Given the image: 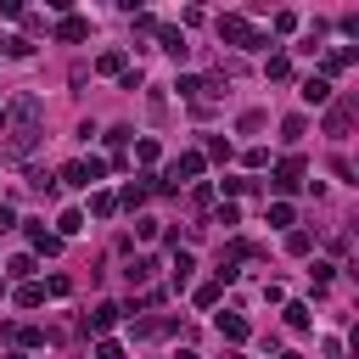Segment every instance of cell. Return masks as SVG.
Returning <instances> with one entry per match:
<instances>
[{
	"label": "cell",
	"mask_w": 359,
	"mask_h": 359,
	"mask_svg": "<svg viewBox=\"0 0 359 359\" xmlns=\"http://www.w3.org/2000/svg\"><path fill=\"white\" fill-rule=\"evenodd\" d=\"M17 224V213H11V202H0V230H11Z\"/></svg>",
	"instance_id": "obj_40"
},
{
	"label": "cell",
	"mask_w": 359,
	"mask_h": 359,
	"mask_svg": "<svg viewBox=\"0 0 359 359\" xmlns=\"http://www.w3.org/2000/svg\"><path fill=\"white\" fill-rule=\"evenodd\" d=\"M90 213H95V219H112V213H118V191H95V196H90Z\"/></svg>",
	"instance_id": "obj_16"
},
{
	"label": "cell",
	"mask_w": 359,
	"mask_h": 359,
	"mask_svg": "<svg viewBox=\"0 0 359 359\" xmlns=\"http://www.w3.org/2000/svg\"><path fill=\"white\" fill-rule=\"evenodd\" d=\"M107 168H112L107 157H84V174H90V185H95V180H107Z\"/></svg>",
	"instance_id": "obj_32"
},
{
	"label": "cell",
	"mask_w": 359,
	"mask_h": 359,
	"mask_svg": "<svg viewBox=\"0 0 359 359\" xmlns=\"http://www.w3.org/2000/svg\"><path fill=\"white\" fill-rule=\"evenodd\" d=\"M62 185H73V191H90V174H84V163H67V168H62Z\"/></svg>",
	"instance_id": "obj_23"
},
{
	"label": "cell",
	"mask_w": 359,
	"mask_h": 359,
	"mask_svg": "<svg viewBox=\"0 0 359 359\" xmlns=\"http://www.w3.org/2000/svg\"><path fill=\"white\" fill-rule=\"evenodd\" d=\"M123 275H129V286H146V280L157 275V258H135V264H129Z\"/></svg>",
	"instance_id": "obj_17"
},
{
	"label": "cell",
	"mask_w": 359,
	"mask_h": 359,
	"mask_svg": "<svg viewBox=\"0 0 359 359\" xmlns=\"http://www.w3.org/2000/svg\"><path fill=\"white\" fill-rule=\"evenodd\" d=\"M269 224H275V230H286V224H297V213H292V202H269Z\"/></svg>",
	"instance_id": "obj_24"
},
{
	"label": "cell",
	"mask_w": 359,
	"mask_h": 359,
	"mask_svg": "<svg viewBox=\"0 0 359 359\" xmlns=\"http://www.w3.org/2000/svg\"><path fill=\"white\" fill-rule=\"evenodd\" d=\"M157 45H163V50H168V56H174V62H180V56H185V50H191V45H185V34H180V28H174V22H157Z\"/></svg>",
	"instance_id": "obj_11"
},
{
	"label": "cell",
	"mask_w": 359,
	"mask_h": 359,
	"mask_svg": "<svg viewBox=\"0 0 359 359\" xmlns=\"http://www.w3.org/2000/svg\"><path fill=\"white\" fill-rule=\"evenodd\" d=\"M129 140H135L129 129H112V135H107V146H112V157H123V146H129Z\"/></svg>",
	"instance_id": "obj_35"
},
{
	"label": "cell",
	"mask_w": 359,
	"mask_h": 359,
	"mask_svg": "<svg viewBox=\"0 0 359 359\" xmlns=\"http://www.w3.org/2000/svg\"><path fill=\"white\" fill-rule=\"evenodd\" d=\"M17 303H22V309H39V303H45V286H39V280H22V286H17Z\"/></svg>",
	"instance_id": "obj_19"
},
{
	"label": "cell",
	"mask_w": 359,
	"mask_h": 359,
	"mask_svg": "<svg viewBox=\"0 0 359 359\" xmlns=\"http://www.w3.org/2000/svg\"><path fill=\"white\" fill-rule=\"evenodd\" d=\"M95 359H123V348H118L112 337H101V342H95Z\"/></svg>",
	"instance_id": "obj_37"
},
{
	"label": "cell",
	"mask_w": 359,
	"mask_h": 359,
	"mask_svg": "<svg viewBox=\"0 0 359 359\" xmlns=\"http://www.w3.org/2000/svg\"><path fill=\"white\" fill-rule=\"evenodd\" d=\"M297 28V11H275V34H292Z\"/></svg>",
	"instance_id": "obj_38"
},
{
	"label": "cell",
	"mask_w": 359,
	"mask_h": 359,
	"mask_svg": "<svg viewBox=\"0 0 359 359\" xmlns=\"http://www.w3.org/2000/svg\"><path fill=\"white\" fill-rule=\"evenodd\" d=\"M196 303L213 309V303H219V280H202V286H196Z\"/></svg>",
	"instance_id": "obj_34"
},
{
	"label": "cell",
	"mask_w": 359,
	"mask_h": 359,
	"mask_svg": "<svg viewBox=\"0 0 359 359\" xmlns=\"http://www.w3.org/2000/svg\"><path fill=\"white\" fill-rule=\"evenodd\" d=\"M202 157H213V163H230V140L224 135H208V151Z\"/></svg>",
	"instance_id": "obj_28"
},
{
	"label": "cell",
	"mask_w": 359,
	"mask_h": 359,
	"mask_svg": "<svg viewBox=\"0 0 359 359\" xmlns=\"http://www.w3.org/2000/svg\"><path fill=\"white\" fill-rule=\"evenodd\" d=\"M39 118H45V101H39L34 90L11 95V107H6V123H11V135H39Z\"/></svg>",
	"instance_id": "obj_1"
},
{
	"label": "cell",
	"mask_w": 359,
	"mask_h": 359,
	"mask_svg": "<svg viewBox=\"0 0 359 359\" xmlns=\"http://www.w3.org/2000/svg\"><path fill=\"white\" fill-rule=\"evenodd\" d=\"M0 123H6V107H0Z\"/></svg>",
	"instance_id": "obj_45"
},
{
	"label": "cell",
	"mask_w": 359,
	"mask_h": 359,
	"mask_svg": "<svg viewBox=\"0 0 359 359\" xmlns=\"http://www.w3.org/2000/svg\"><path fill=\"white\" fill-rule=\"evenodd\" d=\"M286 325L292 331H309V303H286Z\"/></svg>",
	"instance_id": "obj_29"
},
{
	"label": "cell",
	"mask_w": 359,
	"mask_h": 359,
	"mask_svg": "<svg viewBox=\"0 0 359 359\" xmlns=\"http://www.w3.org/2000/svg\"><path fill=\"white\" fill-rule=\"evenodd\" d=\"M0 297H6V280H0Z\"/></svg>",
	"instance_id": "obj_44"
},
{
	"label": "cell",
	"mask_w": 359,
	"mask_h": 359,
	"mask_svg": "<svg viewBox=\"0 0 359 359\" xmlns=\"http://www.w3.org/2000/svg\"><path fill=\"white\" fill-rule=\"evenodd\" d=\"M6 275H11V280H28V275H34V252H17V258L6 264Z\"/></svg>",
	"instance_id": "obj_27"
},
{
	"label": "cell",
	"mask_w": 359,
	"mask_h": 359,
	"mask_svg": "<svg viewBox=\"0 0 359 359\" xmlns=\"http://www.w3.org/2000/svg\"><path fill=\"white\" fill-rule=\"evenodd\" d=\"M213 224H224V230H230V224H241V213H236V202H219V213H213Z\"/></svg>",
	"instance_id": "obj_33"
},
{
	"label": "cell",
	"mask_w": 359,
	"mask_h": 359,
	"mask_svg": "<svg viewBox=\"0 0 359 359\" xmlns=\"http://www.w3.org/2000/svg\"><path fill=\"white\" fill-rule=\"evenodd\" d=\"M202 168H208V157H202V151H180V157H174V163H168V174H163V185H168V191H174V185H180V180H196V174H202Z\"/></svg>",
	"instance_id": "obj_5"
},
{
	"label": "cell",
	"mask_w": 359,
	"mask_h": 359,
	"mask_svg": "<svg viewBox=\"0 0 359 359\" xmlns=\"http://www.w3.org/2000/svg\"><path fill=\"white\" fill-rule=\"evenodd\" d=\"M174 359H196V353H191V348H185V353H174Z\"/></svg>",
	"instance_id": "obj_41"
},
{
	"label": "cell",
	"mask_w": 359,
	"mask_h": 359,
	"mask_svg": "<svg viewBox=\"0 0 359 359\" xmlns=\"http://www.w3.org/2000/svg\"><path fill=\"white\" fill-rule=\"evenodd\" d=\"M264 123H269V118H264V112H241V118H236V129H241V135H258V129H264Z\"/></svg>",
	"instance_id": "obj_31"
},
{
	"label": "cell",
	"mask_w": 359,
	"mask_h": 359,
	"mask_svg": "<svg viewBox=\"0 0 359 359\" xmlns=\"http://www.w3.org/2000/svg\"><path fill=\"white\" fill-rule=\"evenodd\" d=\"M28 247H34V252H45V258H56V252H62V236H56V230H45L39 219H28Z\"/></svg>",
	"instance_id": "obj_8"
},
{
	"label": "cell",
	"mask_w": 359,
	"mask_h": 359,
	"mask_svg": "<svg viewBox=\"0 0 359 359\" xmlns=\"http://www.w3.org/2000/svg\"><path fill=\"white\" fill-rule=\"evenodd\" d=\"M353 123H359V101H353V95H337V101L325 107V135H331V140H348Z\"/></svg>",
	"instance_id": "obj_3"
},
{
	"label": "cell",
	"mask_w": 359,
	"mask_h": 359,
	"mask_svg": "<svg viewBox=\"0 0 359 359\" xmlns=\"http://www.w3.org/2000/svg\"><path fill=\"white\" fill-rule=\"evenodd\" d=\"M0 50H6V56H34V39H28V34H6Z\"/></svg>",
	"instance_id": "obj_20"
},
{
	"label": "cell",
	"mask_w": 359,
	"mask_h": 359,
	"mask_svg": "<svg viewBox=\"0 0 359 359\" xmlns=\"http://www.w3.org/2000/svg\"><path fill=\"white\" fill-rule=\"evenodd\" d=\"M191 269H196V258L180 247V252H174V275H168V280H174V292H185V286H191Z\"/></svg>",
	"instance_id": "obj_15"
},
{
	"label": "cell",
	"mask_w": 359,
	"mask_h": 359,
	"mask_svg": "<svg viewBox=\"0 0 359 359\" xmlns=\"http://www.w3.org/2000/svg\"><path fill=\"white\" fill-rule=\"evenodd\" d=\"M135 236H140V241H151V236H157V219H146V213H140V219H135Z\"/></svg>",
	"instance_id": "obj_39"
},
{
	"label": "cell",
	"mask_w": 359,
	"mask_h": 359,
	"mask_svg": "<svg viewBox=\"0 0 359 359\" xmlns=\"http://www.w3.org/2000/svg\"><path fill=\"white\" fill-rule=\"evenodd\" d=\"M303 135H309V118H286V123H280V140H286V146H297Z\"/></svg>",
	"instance_id": "obj_21"
},
{
	"label": "cell",
	"mask_w": 359,
	"mask_h": 359,
	"mask_svg": "<svg viewBox=\"0 0 359 359\" xmlns=\"http://www.w3.org/2000/svg\"><path fill=\"white\" fill-rule=\"evenodd\" d=\"M6 359H28V353H6Z\"/></svg>",
	"instance_id": "obj_43"
},
{
	"label": "cell",
	"mask_w": 359,
	"mask_h": 359,
	"mask_svg": "<svg viewBox=\"0 0 359 359\" xmlns=\"http://www.w3.org/2000/svg\"><path fill=\"white\" fill-rule=\"evenodd\" d=\"M151 185H157V174H140V180H129V185L118 191V208L140 213V208H146V196H151Z\"/></svg>",
	"instance_id": "obj_6"
},
{
	"label": "cell",
	"mask_w": 359,
	"mask_h": 359,
	"mask_svg": "<svg viewBox=\"0 0 359 359\" xmlns=\"http://www.w3.org/2000/svg\"><path fill=\"white\" fill-rule=\"evenodd\" d=\"M95 67H101V73H129V56H123V50H101Z\"/></svg>",
	"instance_id": "obj_18"
},
{
	"label": "cell",
	"mask_w": 359,
	"mask_h": 359,
	"mask_svg": "<svg viewBox=\"0 0 359 359\" xmlns=\"http://www.w3.org/2000/svg\"><path fill=\"white\" fill-rule=\"evenodd\" d=\"M309 247H314V236H309V230H286V252H292V258H303Z\"/></svg>",
	"instance_id": "obj_26"
},
{
	"label": "cell",
	"mask_w": 359,
	"mask_h": 359,
	"mask_svg": "<svg viewBox=\"0 0 359 359\" xmlns=\"http://www.w3.org/2000/svg\"><path fill=\"white\" fill-rule=\"evenodd\" d=\"M219 337H224V342H247V337H252L247 314H219Z\"/></svg>",
	"instance_id": "obj_13"
},
{
	"label": "cell",
	"mask_w": 359,
	"mask_h": 359,
	"mask_svg": "<svg viewBox=\"0 0 359 359\" xmlns=\"http://www.w3.org/2000/svg\"><path fill=\"white\" fill-rule=\"evenodd\" d=\"M224 359H241V353H224Z\"/></svg>",
	"instance_id": "obj_46"
},
{
	"label": "cell",
	"mask_w": 359,
	"mask_h": 359,
	"mask_svg": "<svg viewBox=\"0 0 359 359\" xmlns=\"http://www.w3.org/2000/svg\"><path fill=\"white\" fill-rule=\"evenodd\" d=\"M56 39H67V45H79V39H90V17H79V11H67V17L56 22Z\"/></svg>",
	"instance_id": "obj_10"
},
{
	"label": "cell",
	"mask_w": 359,
	"mask_h": 359,
	"mask_svg": "<svg viewBox=\"0 0 359 359\" xmlns=\"http://www.w3.org/2000/svg\"><path fill=\"white\" fill-rule=\"evenodd\" d=\"M280 359H303V353H280Z\"/></svg>",
	"instance_id": "obj_42"
},
{
	"label": "cell",
	"mask_w": 359,
	"mask_h": 359,
	"mask_svg": "<svg viewBox=\"0 0 359 359\" xmlns=\"http://www.w3.org/2000/svg\"><path fill=\"white\" fill-rule=\"evenodd\" d=\"M79 230H84V213H79V208H67V213L56 219V236H79Z\"/></svg>",
	"instance_id": "obj_25"
},
{
	"label": "cell",
	"mask_w": 359,
	"mask_h": 359,
	"mask_svg": "<svg viewBox=\"0 0 359 359\" xmlns=\"http://www.w3.org/2000/svg\"><path fill=\"white\" fill-rule=\"evenodd\" d=\"M219 39H224V45H236V50H258V45H269L264 34H252V22H247L241 11L219 17Z\"/></svg>",
	"instance_id": "obj_2"
},
{
	"label": "cell",
	"mask_w": 359,
	"mask_h": 359,
	"mask_svg": "<svg viewBox=\"0 0 359 359\" xmlns=\"http://www.w3.org/2000/svg\"><path fill=\"white\" fill-rule=\"evenodd\" d=\"M241 258H258V247H252V241H230V247L219 252V269H213V280H219V286H230V280H236V264H241Z\"/></svg>",
	"instance_id": "obj_4"
},
{
	"label": "cell",
	"mask_w": 359,
	"mask_h": 359,
	"mask_svg": "<svg viewBox=\"0 0 359 359\" xmlns=\"http://www.w3.org/2000/svg\"><path fill=\"white\" fill-rule=\"evenodd\" d=\"M118 320H123V309H118V303H95V314H84V331H90V337H101V331H112Z\"/></svg>",
	"instance_id": "obj_9"
},
{
	"label": "cell",
	"mask_w": 359,
	"mask_h": 359,
	"mask_svg": "<svg viewBox=\"0 0 359 359\" xmlns=\"http://www.w3.org/2000/svg\"><path fill=\"white\" fill-rule=\"evenodd\" d=\"M45 292H50V297H67V292H73V280H67V275H50V280H45Z\"/></svg>",
	"instance_id": "obj_36"
},
{
	"label": "cell",
	"mask_w": 359,
	"mask_h": 359,
	"mask_svg": "<svg viewBox=\"0 0 359 359\" xmlns=\"http://www.w3.org/2000/svg\"><path fill=\"white\" fill-rule=\"evenodd\" d=\"M359 62V50L353 45H342V50H325V62H320V79H331V73H342V67H353Z\"/></svg>",
	"instance_id": "obj_12"
},
{
	"label": "cell",
	"mask_w": 359,
	"mask_h": 359,
	"mask_svg": "<svg viewBox=\"0 0 359 359\" xmlns=\"http://www.w3.org/2000/svg\"><path fill=\"white\" fill-rule=\"evenodd\" d=\"M280 196H292L297 185H303V157H280V168H275V180H269Z\"/></svg>",
	"instance_id": "obj_7"
},
{
	"label": "cell",
	"mask_w": 359,
	"mask_h": 359,
	"mask_svg": "<svg viewBox=\"0 0 359 359\" xmlns=\"http://www.w3.org/2000/svg\"><path fill=\"white\" fill-rule=\"evenodd\" d=\"M264 73L280 84V79H292V62H286V56H269V62H264Z\"/></svg>",
	"instance_id": "obj_30"
},
{
	"label": "cell",
	"mask_w": 359,
	"mask_h": 359,
	"mask_svg": "<svg viewBox=\"0 0 359 359\" xmlns=\"http://www.w3.org/2000/svg\"><path fill=\"white\" fill-rule=\"evenodd\" d=\"M135 157H140V163H146V168H151V163H157V157H163V146H157V140H151V135H140V140H135Z\"/></svg>",
	"instance_id": "obj_22"
},
{
	"label": "cell",
	"mask_w": 359,
	"mask_h": 359,
	"mask_svg": "<svg viewBox=\"0 0 359 359\" xmlns=\"http://www.w3.org/2000/svg\"><path fill=\"white\" fill-rule=\"evenodd\" d=\"M303 101H309V107H325V101H331V79L309 73V79H303Z\"/></svg>",
	"instance_id": "obj_14"
}]
</instances>
